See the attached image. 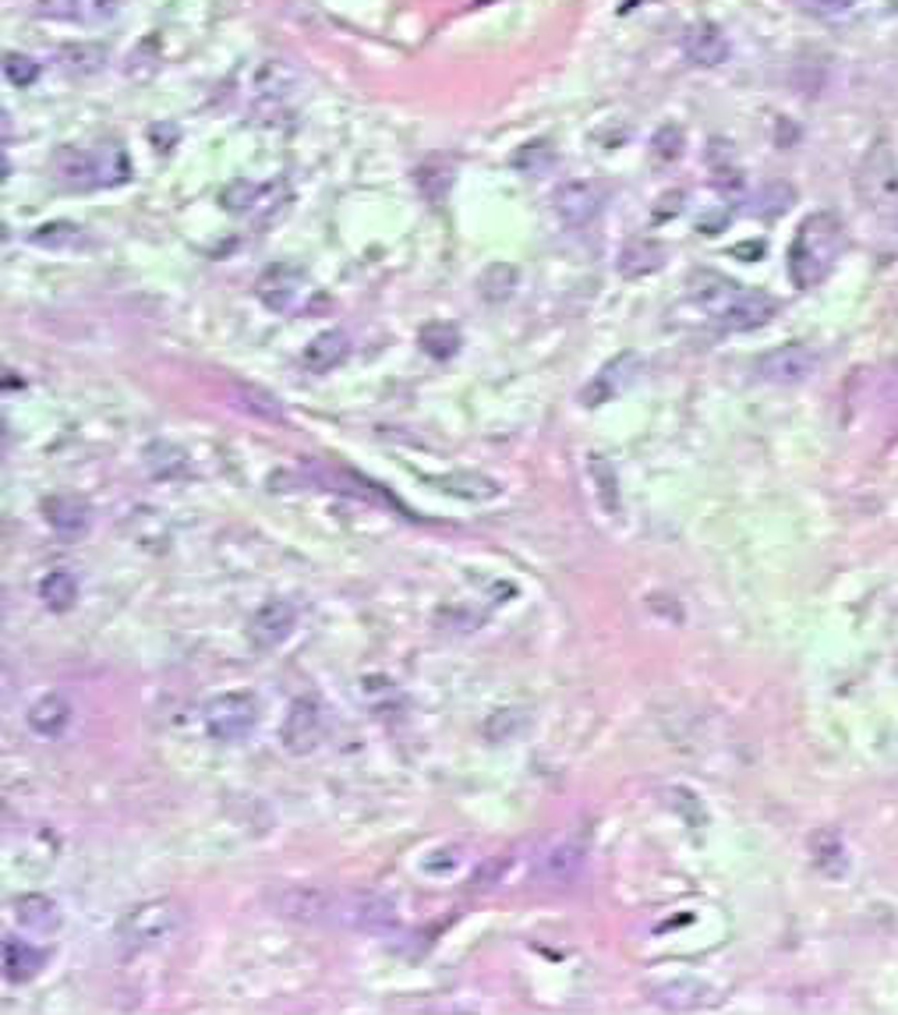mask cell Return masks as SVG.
Instances as JSON below:
<instances>
[{
	"mask_svg": "<svg viewBox=\"0 0 898 1015\" xmlns=\"http://www.w3.org/2000/svg\"><path fill=\"white\" fill-rule=\"evenodd\" d=\"M690 298L700 304L704 315L729 333L757 330V325H764L775 315V301L764 291H750V287L718 273H700L690 287Z\"/></svg>",
	"mask_w": 898,
	"mask_h": 1015,
	"instance_id": "obj_1",
	"label": "cell"
},
{
	"mask_svg": "<svg viewBox=\"0 0 898 1015\" xmlns=\"http://www.w3.org/2000/svg\"><path fill=\"white\" fill-rule=\"evenodd\" d=\"M838 252H842V223L831 213L807 217L789 244V280L799 291H810L835 270Z\"/></svg>",
	"mask_w": 898,
	"mask_h": 1015,
	"instance_id": "obj_2",
	"label": "cell"
},
{
	"mask_svg": "<svg viewBox=\"0 0 898 1015\" xmlns=\"http://www.w3.org/2000/svg\"><path fill=\"white\" fill-rule=\"evenodd\" d=\"M181 921H184V913H181V906L174 903V898H149V903L128 910L121 916V924H118L121 955L131 959V955H142L149 948L167 945L170 937L178 934Z\"/></svg>",
	"mask_w": 898,
	"mask_h": 1015,
	"instance_id": "obj_3",
	"label": "cell"
},
{
	"mask_svg": "<svg viewBox=\"0 0 898 1015\" xmlns=\"http://www.w3.org/2000/svg\"><path fill=\"white\" fill-rule=\"evenodd\" d=\"M265 906H270L283 921H294L304 927H333V906L336 888L312 885V881H286L265 892Z\"/></svg>",
	"mask_w": 898,
	"mask_h": 1015,
	"instance_id": "obj_4",
	"label": "cell"
},
{
	"mask_svg": "<svg viewBox=\"0 0 898 1015\" xmlns=\"http://www.w3.org/2000/svg\"><path fill=\"white\" fill-rule=\"evenodd\" d=\"M259 697L248 694V691H226V694H216L209 697L205 707H202V722H205V733L209 740L216 743H241L255 733L259 725Z\"/></svg>",
	"mask_w": 898,
	"mask_h": 1015,
	"instance_id": "obj_5",
	"label": "cell"
},
{
	"mask_svg": "<svg viewBox=\"0 0 898 1015\" xmlns=\"http://www.w3.org/2000/svg\"><path fill=\"white\" fill-rule=\"evenodd\" d=\"M856 195L874 213H885V209L898 205V160L895 149L888 145V139H877L864 160H859L856 170Z\"/></svg>",
	"mask_w": 898,
	"mask_h": 1015,
	"instance_id": "obj_6",
	"label": "cell"
},
{
	"mask_svg": "<svg viewBox=\"0 0 898 1015\" xmlns=\"http://www.w3.org/2000/svg\"><path fill=\"white\" fill-rule=\"evenodd\" d=\"M400 924L396 906L365 888H336L333 927L340 931H393Z\"/></svg>",
	"mask_w": 898,
	"mask_h": 1015,
	"instance_id": "obj_7",
	"label": "cell"
},
{
	"mask_svg": "<svg viewBox=\"0 0 898 1015\" xmlns=\"http://www.w3.org/2000/svg\"><path fill=\"white\" fill-rule=\"evenodd\" d=\"M584 867H587L584 842L569 838V835L548 838L538 850V856H534V874H538L545 885H556V888H566L573 881H581Z\"/></svg>",
	"mask_w": 898,
	"mask_h": 1015,
	"instance_id": "obj_8",
	"label": "cell"
},
{
	"mask_svg": "<svg viewBox=\"0 0 898 1015\" xmlns=\"http://www.w3.org/2000/svg\"><path fill=\"white\" fill-rule=\"evenodd\" d=\"M820 369V358L807 348V343H781L771 348L768 354L757 358V375L775 386H799V382L814 379Z\"/></svg>",
	"mask_w": 898,
	"mask_h": 1015,
	"instance_id": "obj_9",
	"label": "cell"
},
{
	"mask_svg": "<svg viewBox=\"0 0 898 1015\" xmlns=\"http://www.w3.org/2000/svg\"><path fill=\"white\" fill-rule=\"evenodd\" d=\"M280 743L286 754L304 757L322 743V707L312 697H294L280 725Z\"/></svg>",
	"mask_w": 898,
	"mask_h": 1015,
	"instance_id": "obj_10",
	"label": "cell"
},
{
	"mask_svg": "<svg viewBox=\"0 0 898 1015\" xmlns=\"http://www.w3.org/2000/svg\"><path fill=\"white\" fill-rule=\"evenodd\" d=\"M552 209H556V217L569 227L595 223L598 213L605 209V184H598V181H566L556 195H552Z\"/></svg>",
	"mask_w": 898,
	"mask_h": 1015,
	"instance_id": "obj_11",
	"label": "cell"
},
{
	"mask_svg": "<svg viewBox=\"0 0 898 1015\" xmlns=\"http://www.w3.org/2000/svg\"><path fill=\"white\" fill-rule=\"evenodd\" d=\"M255 291H259V298H262L265 309H273V312H291L294 304L301 301V294L309 291V277H304L301 265H294V262H280V265H270V270H265V273L259 277Z\"/></svg>",
	"mask_w": 898,
	"mask_h": 1015,
	"instance_id": "obj_12",
	"label": "cell"
},
{
	"mask_svg": "<svg viewBox=\"0 0 898 1015\" xmlns=\"http://www.w3.org/2000/svg\"><path fill=\"white\" fill-rule=\"evenodd\" d=\"M640 358L634 354V351H623V354H616L613 361H605V365L595 372V379L587 382L584 386V393H581V400L587 408H598V404H608V400H616L629 382H634L637 375H640Z\"/></svg>",
	"mask_w": 898,
	"mask_h": 1015,
	"instance_id": "obj_13",
	"label": "cell"
},
{
	"mask_svg": "<svg viewBox=\"0 0 898 1015\" xmlns=\"http://www.w3.org/2000/svg\"><path fill=\"white\" fill-rule=\"evenodd\" d=\"M294 626H297V609H294V602H286V599H270L265 602L255 616H252V623H248V637H252V644L255 647H262V651H270V647H280L286 637L294 634Z\"/></svg>",
	"mask_w": 898,
	"mask_h": 1015,
	"instance_id": "obj_14",
	"label": "cell"
},
{
	"mask_svg": "<svg viewBox=\"0 0 898 1015\" xmlns=\"http://www.w3.org/2000/svg\"><path fill=\"white\" fill-rule=\"evenodd\" d=\"M43 516L50 531L57 534L61 542H79L89 534V524H92V513H89V503L74 500V495H53V500L43 503Z\"/></svg>",
	"mask_w": 898,
	"mask_h": 1015,
	"instance_id": "obj_15",
	"label": "cell"
},
{
	"mask_svg": "<svg viewBox=\"0 0 898 1015\" xmlns=\"http://www.w3.org/2000/svg\"><path fill=\"white\" fill-rule=\"evenodd\" d=\"M683 53L697 68H718L722 61H729V40L715 22H694L683 32Z\"/></svg>",
	"mask_w": 898,
	"mask_h": 1015,
	"instance_id": "obj_16",
	"label": "cell"
},
{
	"mask_svg": "<svg viewBox=\"0 0 898 1015\" xmlns=\"http://www.w3.org/2000/svg\"><path fill=\"white\" fill-rule=\"evenodd\" d=\"M810 864L817 874H825L828 881H838L849 871V853H846V838L838 828L825 825L810 835Z\"/></svg>",
	"mask_w": 898,
	"mask_h": 1015,
	"instance_id": "obj_17",
	"label": "cell"
},
{
	"mask_svg": "<svg viewBox=\"0 0 898 1015\" xmlns=\"http://www.w3.org/2000/svg\"><path fill=\"white\" fill-rule=\"evenodd\" d=\"M428 485H435L438 492H446V495H456V500H467V503H488V500H495V495L503 492V485L495 482V478L477 474V471L432 474Z\"/></svg>",
	"mask_w": 898,
	"mask_h": 1015,
	"instance_id": "obj_18",
	"label": "cell"
},
{
	"mask_svg": "<svg viewBox=\"0 0 898 1015\" xmlns=\"http://www.w3.org/2000/svg\"><path fill=\"white\" fill-rule=\"evenodd\" d=\"M71 718H74V712H71L68 697H61V694H43L26 712V725L43 740H61L68 733Z\"/></svg>",
	"mask_w": 898,
	"mask_h": 1015,
	"instance_id": "obj_19",
	"label": "cell"
},
{
	"mask_svg": "<svg viewBox=\"0 0 898 1015\" xmlns=\"http://www.w3.org/2000/svg\"><path fill=\"white\" fill-rule=\"evenodd\" d=\"M347 354H351V336L347 333H340V330H326V333H319L309 348H304V354H301V365L309 369V372H315V375H326V372H333L336 365H343L347 361Z\"/></svg>",
	"mask_w": 898,
	"mask_h": 1015,
	"instance_id": "obj_20",
	"label": "cell"
},
{
	"mask_svg": "<svg viewBox=\"0 0 898 1015\" xmlns=\"http://www.w3.org/2000/svg\"><path fill=\"white\" fill-rule=\"evenodd\" d=\"M665 259H668V252H665V244H658V241H652V238H640V241H629L623 252H619V273L626 277V280H640V277H652V273H658L662 265H665Z\"/></svg>",
	"mask_w": 898,
	"mask_h": 1015,
	"instance_id": "obj_21",
	"label": "cell"
},
{
	"mask_svg": "<svg viewBox=\"0 0 898 1015\" xmlns=\"http://www.w3.org/2000/svg\"><path fill=\"white\" fill-rule=\"evenodd\" d=\"M14 921L22 924V931L32 934H53L61 927V906L53 903L50 895H22L14 898Z\"/></svg>",
	"mask_w": 898,
	"mask_h": 1015,
	"instance_id": "obj_22",
	"label": "cell"
},
{
	"mask_svg": "<svg viewBox=\"0 0 898 1015\" xmlns=\"http://www.w3.org/2000/svg\"><path fill=\"white\" fill-rule=\"evenodd\" d=\"M587 478H591V485H595V500H598L602 513L619 516V506H623L619 503V474H616L613 461L602 456V453H591L587 456Z\"/></svg>",
	"mask_w": 898,
	"mask_h": 1015,
	"instance_id": "obj_23",
	"label": "cell"
},
{
	"mask_svg": "<svg viewBox=\"0 0 898 1015\" xmlns=\"http://www.w3.org/2000/svg\"><path fill=\"white\" fill-rule=\"evenodd\" d=\"M43 959L47 955L22 942V937H4V976L11 984H29L43 969Z\"/></svg>",
	"mask_w": 898,
	"mask_h": 1015,
	"instance_id": "obj_24",
	"label": "cell"
},
{
	"mask_svg": "<svg viewBox=\"0 0 898 1015\" xmlns=\"http://www.w3.org/2000/svg\"><path fill=\"white\" fill-rule=\"evenodd\" d=\"M655 1002L665 1008H676V1012H694V1008L712 1005L715 994H712V987H704L697 981H673L655 991Z\"/></svg>",
	"mask_w": 898,
	"mask_h": 1015,
	"instance_id": "obj_25",
	"label": "cell"
},
{
	"mask_svg": "<svg viewBox=\"0 0 898 1015\" xmlns=\"http://www.w3.org/2000/svg\"><path fill=\"white\" fill-rule=\"evenodd\" d=\"M29 241L36 248H47V252H68V248L85 244V227L71 223V220H50L43 227H36Z\"/></svg>",
	"mask_w": 898,
	"mask_h": 1015,
	"instance_id": "obj_26",
	"label": "cell"
},
{
	"mask_svg": "<svg viewBox=\"0 0 898 1015\" xmlns=\"http://www.w3.org/2000/svg\"><path fill=\"white\" fill-rule=\"evenodd\" d=\"M40 599L50 612H71L79 602V577L71 570H53L40 581Z\"/></svg>",
	"mask_w": 898,
	"mask_h": 1015,
	"instance_id": "obj_27",
	"label": "cell"
},
{
	"mask_svg": "<svg viewBox=\"0 0 898 1015\" xmlns=\"http://www.w3.org/2000/svg\"><path fill=\"white\" fill-rule=\"evenodd\" d=\"M414 184H417V191L432 202V205H438L446 195H450V184H453V167L450 163H443V160H428V163H422L414 170Z\"/></svg>",
	"mask_w": 898,
	"mask_h": 1015,
	"instance_id": "obj_28",
	"label": "cell"
},
{
	"mask_svg": "<svg viewBox=\"0 0 898 1015\" xmlns=\"http://www.w3.org/2000/svg\"><path fill=\"white\" fill-rule=\"evenodd\" d=\"M417 343H422V351L432 354L435 361H446L461 351V333H456L453 322H428V325H422V333H417Z\"/></svg>",
	"mask_w": 898,
	"mask_h": 1015,
	"instance_id": "obj_29",
	"label": "cell"
},
{
	"mask_svg": "<svg viewBox=\"0 0 898 1015\" xmlns=\"http://www.w3.org/2000/svg\"><path fill=\"white\" fill-rule=\"evenodd\" d=\"M477 291H482V298L488 304L509 301L513 291H517V270H513L509 262H492L488 270L482 273V280H477Z\"/></svg>",
	"mask_w": 898,
	"mask_h": 1015,
	"instance_id": "obj_30",
	"label": "cell"
},
{
	"mask_svg": "<svg viewBox=\"0 0 898 1015\" xmlns=\"http://www.w3.org/2000/svg\"><path fill=\"white\" fill-rule=\"evenodd\" d=\"M297 82V71L286 61H262L255 71V92L259 96H283Z\"/></svg>",
	"mask_w": 898,
	"mask_h": 1015,
	"instance_id": "obj_31",
	"label": "cell"
},
{
	"mask_svg": "<svg viewBox=\"0 0 898 1015\" xmlns=\"http://www.w3.org/2000/svg\"><path fill=\"white\" fill-rule=\"evenodd\" d=\"M513 167H521L524 174H548L556 167V152H552L548 142H531L513 157Z\"/></svg>",
	"mask_w": 898,
	"mask_h": 1015,
	"instance_id": "obj_32",
	"label": "cell"
},
{
	"mask_svg": "<svg viewBox=\"0 0 898 1015\" xmlns=\"http://www.w3.org/2000/svg\"><path fill=\"white\" fill-rule=\"evenodd\" d=\"M121 8V0H71V18H79L85 26L107 22Z\"/></svg>",
	"mask_w": 898,
	"mask_h": 1015,
	"instance_id": "obj_33",
	"label": "cell"
},
{
	"mask_svg": "<svg viewBox=\"0 0 898 1015\" xmlns=\"http://www.w3.org/2000/svg\"><path fill=\"white\" fill-rule=\"evenodd\" d=\"M107 61V50L103 47H92V43H79V47H68L64 50V64L79 74H89L95 68H103Z\"/></svg>",
	"mask_w": 898,
	"mask_h": 1015,
	"instance_id": "obj_34",
	"label": "cell"
},
{
	"mask_svg": "<svg viewBox=\"0 0 898 1015\" xmlns=\"http://www.w3.org/2000/svg\"><path fill=\"white\" fill-rule=\"evenodd\" d=\"M4 74H8L11 86L26 89V86H32L36 79H40V64H36L32 57H26V53H8L4 57Z\"/></svg>",
	"mask_w": 898,
	"mask_h": 1015,
	"instance_id": "obj_35",
	"label": "cell"
},
{
	"mask_svg": "<svg viewBox=\"0 0 898 1015\" xmlns=\"http://www.w3.org/2000/svg\"><path fill=\"white\" fill-rule=\"evenodd\" d=\"M652 145H655V157H658V160H665V163H668V160H679V152H683V131H679L676 124H665V128L658 131V135H655Z\"/></svg>",
	"mask_w": 898,
	"mask_h": 1015,
	"instance_id": "obj_36",
	"label": "cell"
},
{
	"mask_svg": "<svg viewBox=\"0 0 898 1015\" xmlns=\"http://www.w3.org/2000/svg\"><path fill=\"white\" fill-rule=\"evenodd\" d=\"M238 404L241 408H252V411H259V414H265V418H283V411H280V404L270 396V393H259V390H252V386H241L238 390Z\"/></svg>",
	"mask_w": 898,
	"mask_h": 1015,
	"instance_id": "obj_37",
	"label": "cell"
},
{
	"mask_svg": "<svg viewBox=\"0 0 898 1015\" xmlns=\"http://www.w3.org/2000/svg\"><path fill=\"white\" fill-rule=\"evenodd\" d=\"M503 871H506V860H485V864L471 874V888L474 892H488L495 881H503Z\"/></svg>",
	"mask_w": 898,
	"mask_h": 1015,
	"instance_id": "obj_38",
	"label": "cell"
},
{
	"mask_svg": "<svg viewBox=\"0 0 898 1015\" xmlns=\"http://www.w3.org/2000/svg\"><path fill=\"white\" fill-rule=\"evenodd\" d=\"M852 4V0H814L810 8H817V11H846Z\"/></svg>",
	"mask_w": 898,
	"mask_h": 1015,
	"instance_id": "obj_39",
	"label": "cell"
},
{
	"mask_svg": "<svg viewBox=\"0 0 898 1015\" xmlns=\"http://www.w3.org/2000/svg\"><path fill=\"white\" fill-rule=\"evenodd\" d=\"M891 8H895V11H898V0H891Z\"/></svg>",
	"mask_w": 898,
	"mask_h": 1015,
	"instance_id": "obj_40",
	"label": "cell"
},
{
	"mask_svg": "<svg viewBox=\"0 0 898 1015\" xmlns=\"http://www.w3.org/2000/svg\"><path fill=\"white\" fill-rule=\"evenodd\" d=\"M895 223H898V213H895Z\"/></svg>",
	"mask_w": 898,
	"mask_h": 1015,
	"instance_id": "obj_41",
	"label": "cell"
}]
</instances>
